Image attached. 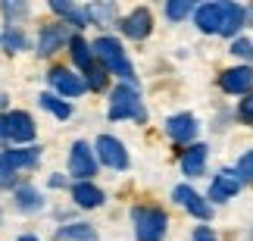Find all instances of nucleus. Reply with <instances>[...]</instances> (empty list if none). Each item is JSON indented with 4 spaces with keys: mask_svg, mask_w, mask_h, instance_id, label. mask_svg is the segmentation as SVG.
I'll return each instance as SVG.
<instances>
[{
    "mask_svg": "<svg viewBox=\"0 0 253 241\" xmlns=\"http://www.w3.org/2000/svg\"><path fill=\"white\" fill-rule=\"evenodd\" d=\"M203 166H207V144H191L181 157V172L188 179L203 176Z\"/></svg>",
    "mask_w": 253,
    "mask_h": 241,
    "instance_id": "nucleus-16",
    "label": "nucleus"
},
{
    "mask_svg": "<svg viewBox=\"0 0 253 241\" xmlns=\"http://www.w3.org/2000/svg\"><path fill=\"white\" fill-rule=\"evenodd\" d=\"M110 119L119 122V119H138L144 122L147 119V110L141 107V91L134 88V85H119V88H113L110 94Z\"/></svg>",
    "mask_w": 253,
    "mask_h": 241,
    "instance_id": "nucleus-2",
    "label": "nucleus"
},
{
    "mask_svg": "<svg viewBox=\"0 0 253 241\" xmlns=\"http://www.w3.org/2000/svg\"><path fill=\"white\" fill-rule=\"evenodd\" d=\"M131 223L138 241H163L169 229V216L160 207H131Z\"/></svg>",
    "mask_w": 253,
    "mask_h": 241,
    "instance_id": "nucleus-3",
    "label": "nucleus"
},
{
    "mask_svg": "<svg viewBox=\"0 0 253 241\" xmlns=\"http://www.w3.org/2000/svg\"><path fill=\"white\" fill-rule=\"evenodd\" d=\"M250 163H253V153L247 150L244 157H241V163H238V172H235L241 182H250Z\"/></svg>",
    "mask_w": 253,
    "mask_h": 241,
    "instance_id": "nucleus-29",
    "label": "nucleus"
},
{
    "mask_svg": "<svg viewBox=\"0 0 253 241\" xmlns=\"http://www.w3.org/2000/svg\"><path fill=\"white\" fill-rule=\"evenodd\" d=\"M16 241H38L35 235H22V238H16Z\"/></svg>",
    "mask_w": 253,
    "mask_h": 241,
    "instance_id": "nucleus-35",
    "label": "nucleus"
},
{
    "mask_svg": "<svg viewBox=\"0 0 253 241\" xmlns=\"http://www.w3.org/2000/svg\"><path fill=\"white\" fill-rule=\"evenodd\" d=\"M13 200H16V207L22 210V213H35V210H41V207H44V197L38 194V188H32V185L16 188Z\"/></svg>",
    "mask_w": 253,
    "mask_h": 241,
    "instance_id": "nucleus-18",
    "label": "nucleus"
},
{
    "mask_svg": "<svg viewBox=\"0 0 253 241\" xmlns=\"http://www.w3.org/2000/svg\"><path fill=\"white\" fill-rule=\"evenodd\" d=\"M231 53L241 56V60H247L250 56V38H235V41H231Z\"/></svg>",
    "mask_w": 253,
    "mask_h": 241,
    "instance_id": "nucleus-28",
    "label": "nucleus"
},
{
    "mask_svg": "<svg viewBox=\"0 0 253 241\" xmlns=\"http://www.w3.org/2000/svg\"><path fill=\"white\" fill-rule=\"evenodd\" d=\"M166 135L178 144H188V141H194V135H197V119H194L191 113H178V116H172L166 122Z\"/></svg>",
    "mask_w": 253,
    "mask_h": 241,
    "instance_id": "nucleus-12",
    "label": "nucleus"
},
{
    "mask_svg": "<svg viewBox=\"0 0 253 241\" xmlns=\"http://www.w3.org/2000/svg\"><path fill=\"white\" fill-rule=\"evenodd\" d=\"M84 88H91V91H103V85H106V72L103 69H94V66H91V69H87L84 72Z\"/></svg>",
    "mask_w": 253,
    "mask_h": 241,
    "instance_id": "nucleus-27",
    "label": "nucleus"
},
{
    "mask_svg": "<svg viewBox=\"0 0 253 241\" xmlns=\"http://www.w3.org/2000/svg\"><path fill=\"white\" fill-rule=\"evenodd\" d=\"M94 150H97L94 160H100L103 166H110V169H125V166H128V153H125L122 141L113 138V135H100Z\"/></svg>",
    "mask_w": 253,
    "mask_h": 241,
    "instance_id": "nucleus-6",
    "label": "nucleus"
},
{
    "mask_svg": "<svg viewBox=\"0 0 253 241\" xmlns=\"http://www.w3.org/2000/svg\"><path fill=\"white\" fill-rule=\"evenodd\" d=\"M3 122H6V141H35L38 129H35V122H32L28 113L16 110V113H9V116H3Z\"/></svg>",
    "mask_w": 253,
    "mask_h": 241,
    "instance_id": "nucleus-7",
    "label": "nucleus"
},
{
    "mask_svg": "<svg viewBox=\"0 0 253 241\" xmlns=\"http://www.w3.org/2000/svg\"><path fill=\"white\" fill-rule=\"evenodd\" d=\"M72 197H75V204L84 207V210H94V207H100V204H103V191L97 188L94 182H75Z\"/></svg>",
    "mask_w": 253,
    "mask_h": 241,
    "instance_id": "nucleus-17",
    "label": "nucleus"
},
{
    "mask_svg": "<svg viewBox=\"0 0 253 241\" xmlns=\"http://www.w3.org/2000/svg\"><path fill=\"white\" fill-rule=\"evenodd\" d=\"M172 197L178 200V204L188 210L191 216H197V219H210V216H212V207H210V204H207V200H203L194 188H188V185H178V188L172 191Z\"/></svg>",
    "mask_w": 253,
    "mask_h": 241,
    "instance_id": "nucleus-10",
    "label": "nucleus"
},
{
    "mask_svg": "<svg viewBox=\"0 0 253 241\" xmlns=\"http://www.w3.org/2000/svg\"><path fill=\"white\" fill-rule=\"evenodd\" d=\"M91 53H94V60H100L103 72H119L125 79V85H134V69H131V63L125 60V50L116 38H110V35L97 38L91 44Z\"/></svg>",
    "mask_w": 253,
    "mask_h": 241,
    "instance_id": "nucleus-1",
    "label": "nucleus"
},
{
    "mask_svg": "<svg viewBox=\"0 0 253 241\" xmlns=\"http://www.w3.org/2000/svg\"><path fill=\"white\" fill-rule=\"evenodd\" d=\"M194 19H197V28L200 32H219V3H203L197 6V13H194Z\"/></svg>",
    "mask_w": 253,
    "mask_h": 241,
    "instance_id": "nucleus-19",
    "label": "nucleus"
},
{
    "mask_svg": "<svg viewBox=\"0 0 253 241\" xmlns=\"http://www.w3.org/2000/svg\"><path fill=\"white\" fill-rule=\"evenodd\" d=\"M13 182H16V172L0 163V188H13Z\"/></svg>",
    "mask_w": 253,
    "mask_h": 241,
    "instance_id": "nucleus-30",
    "label": "nucleus"
},
{
    "mask_svg": "<svg viewBox=\"0 0 253 241\" xmlns=\"http://www.w3.org/2000/svg\"><path fill=\"white\" fill-rule=\"evenodd\" d=\"M50 85L56 88V94H63V97H79V94H84L82 75H75L72 69H63V66L50 69Z\"/></svg>",
    "mask_w": 253,
    "mask_h": 241,
    "instance_id": "nucleus-9",
    "label": "nucleus"
},
{
    "mask_svg": "<svg viewBox=\"0 0 253 241\" xmlns=\"http://www.w3.org/2000/svg\"><path fill=\"white\" fill-rule=\"evenodd\" d=\"M56 241H97V232L84 223H75V226H66L56 232Z\"/></svg>",
    "mask_w": 253,
    "mask_h": 241,
    "instance_id": "nucleus-23",
    "label": "nucleus"
},
{
    "mask_svg": "<svg viewBox=\"0 0 253 241\" xmlns=\"http://www.w3.org/2000/svg\"><path fill=\"white\" fill-rule=\"evenodd\" d=\"M0 141H6V122H3V116H0Z\"/></svg>",
    "mask_w": 253,
    "mask_h": 241,
    "instance_id": "nucleus-34",
    "label": "nucleus"
},
{
    "mask_svg": "<svg viewBox=\"0 0 253 241\" xmlns=\"http://www.w3.org/2000/svg\"><path fill=\"white\" fill-rule=\"evenodd\" d=\"M72 25H66V22H50V25H44L41 28V35H38V53L41 56H50L56 50H63V44H69L72 41V32H69Z\"/></svg>",
    "mask_w": 253,
    "mask_h": 241,
    "instance_id": "nucleus-5",
    "label": "nucleus"
},
{
    "mask_svg": "<svg viewBox=\"0 0 253 241\" xmlns=\"http://www.w3.org/2000/svg\"><path fill=\"white\" fill-rule=\"evenodd\" d=\"M122 32L131 38V41H144L150 32H153V16H150V9H134V13L125 16V22H122Z\"/></svg>",
    "mask_w": 253,
    "mask_h": 241,
    "instance_id": "nucleus-11",
    "label": "nucleus"
},
{
    "mask_svg": "<svg viewBox=\"0 0 253 241\" xmlns=\"http://www.w3.org/2000/svg\"><path fill=\"white\" fill-rule=\"evenodd\" d=\"M3 13L6 16H25V6L22 3H3Z\"/></svg>",
    "mask_w": 253,
    "mask_h": 241,
    "instance_id": "nucleus-33",
    "label": "nucleus"
},
{
    "mask_svg": "<svg viewBox=\"0 0 253 241\" xmlns=\"http://www.w3.org/2000/svg\"><path fill=\"white\" fill-rule=\"evenodd\" d=\"M244 188V182H241L231 169H222L219 176H212V185H210V200H216V204H222V200L235 197L238 191Z\"/></svg>",
    "mask_w": 253,
    "mask_h": 241,
    "instance_id": "nucleus-8",
    "label": "nucleus"
},
{
    "mask_svg": "<svg viewBox=\"0 0 253 241\" xmlns=\"http://www.w3.org/2000/svg\"><path fill=\"white\" fill-rule=\"evenodd\" d=\"M0 163L9 169H35L41 163V147H25V150H3L0 153Z\"/></svg>",
    "mask_w": 253,
    "mask_h": 241,
    "instance_id": "nucleus-13",
    "label": "nucleus"
},
{
    "mask_svg": "<svg viewBox=\"0 0 253 241\" xmlns=\"http://www.w3.org/2000/svg\"><path fill=\"white\" fill-rule=\"evenodd\" d=\"M250 110H253V103H250V97H244V100H241V107H238V116H241L244 125H250Z\"/></svg>",
    "mask_w": 253,
    "mask_h": 241,
    "instance_id": "nucleus-32",
    "label": "nucleus"
},
{
    "mask_svg": "<svg viewBox=\"0 0 253 241\" xmlns=\"http://www.w3.org/2000/svg\"><path fill=\"white\" fill-rule=\"evenodd\" d=\"M194 241H219V238H216V232H212L210 226H197L194 229Z\"/></svg>",
    "mask_w": 253,
    "mask_h": 241,
    "instance_id": "nucleus-31",
    "label": "nucleus"
},
{
    "mask_svg": "<svg viewBox=\"0 0 253 241\" xmlns=\"http://www.w3.org/2000/svg\"><path fill=\"white\" fill-rule=\"evenodd\" d=\"M222 91H228V94H244L247 97V91H250V85H253V75L247 66H238V69H228V72H222Z\"/></svg>",
    "mask_w": 253,
    "mask_h": 241,
    "instance_id": "nucleus-15",
    "label": "nucleus"
},
{
    "mask_svg": "<svg viewBox=\"0 0 253 241\" xmlns=\"http://www.w3.org/2000/svg\"><path fill=\"white\" fill-rule=\"evenodd\" d=\"M84 16H87V22H94L97 25H113L116 22V3H91V6H84Z\"/></svg>",
    "mask_w": 253,
    "mask_h": 241,
    "instance_id": "nucleus-22",
    "label": "nucleus"
},
{
    "mask_svg": "<svg viewBox=\"0 0 253 241\" xmlns=\"http://www.w3.org/2000/svg\"><path fill=\"white\" fill-rule=\"evenodd\" d=\"M69 176H75L79 182H91V179L97 176L94 150L87 147L84 141H75V144H72V153H69Z\"/></svg>",
    "mask_w": 253,
    "mask_h": 241,
    "instance_id": "nucleus-4",
    "label": "nucleus"
},
{
    "mask_svg": "<svg viewBox=\"0 0 253 241\" xmlns=\"http://www.w3.org/2000/svg\"><path fill=\"white\" fill-rule=\"evenodd\" d=\"M50 6H53V9H56V13H60V16H66V19H69V22H66V25H75V28H84V25H87V16H84V9L72 6L69 0H53Z\"/></svg>",
    "mask_w": 253,
    "mask_h": 241,
    "instance_id": "nucleus-21",
    "label": "nucleus"
},
{
    "mask_svg": "<svg viewBox=\"0 0 253 241\" xmlns=\"http://www.w3.org/2000/svg\"><path fill=\"white\" fill-rule=\"evenodd\" d=\"M191 13H194L191 0H172V3H166V16L172 19V22H181V19H188Z\"/></svg>",
    "mask_w": 253,
    "mask_h": 241,
    "instance_id": "nucleus-25",
    "label": "nucleus"
},
{
    "mask_svg": "<svg viewBox=\"0 0 253 241\" xmlns=\"http://www.w3.org/2000/svg\"><path fill=\"white\" fill-rule=\"evenodd\" d=\"M69 47H72V63L79 66V69H91L94 66V53H91V44L84 41V38H72L69 41Z\"/></svg>",
    "mask_w": 253,
    "mask_h": 241,
    "instance_id": "nucleus-20",
    "label": "nucleus"
},
{
    "mask_svg": "<svg viewBox=\"0 0 253 241\" xmlns=\"http://www.w3.org/2000/svg\"><path fill=\"white\" fill-rule=\"evenodd\" d=\"M247 9L238 3H219V35H238V28L244 25Z\"/></svg>",
    "mask_w": 253,
    "mask_h": 241,
    "instance_id": "nucleus-14",
    "label": "nucleus"
},
{
    "mask_svg": "<svg viewBox=\"0 0 253 241\" xmlns=\"http://www.w3.org/2000/svg\"><path fill=\"white\" fill-rule=\"evenodd\" d=\"M41 107L50 110L56 119H69V116H72V107H69L66 100H60L56 94H41Z\"/></svg>",
    "mask_w": 253,
    "mask_h": 241,
    "instance_id": "nucleus-24",
    "label": "nucleus"
},
{
    "mask_svg": "<svg viewBox=\"0 0 253 241\" xmlns=\"http://www.w3.org/2000/svg\"><path fill=\"white\" fill-rule=\"evenodd\" d=\"M22 44H25V38L19 28H6L3 35H0V47H3L6 53H16V50H22Z\"/></svg>",
    "mask_w": 253,
    "mask_h": 241,
    "instance_id": "nucleus-26",
    "label": "nucleus"
}]
</instances>
